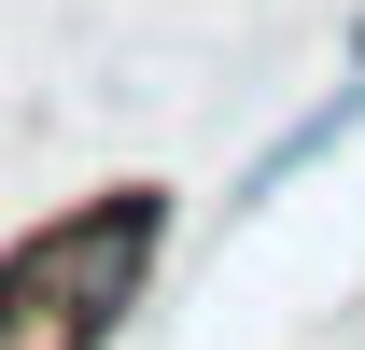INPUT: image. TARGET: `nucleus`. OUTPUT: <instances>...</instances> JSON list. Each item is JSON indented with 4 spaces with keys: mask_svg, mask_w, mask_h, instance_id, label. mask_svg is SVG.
<instances>
[{
    "mask_svg": "<svg viewBox=\"0 0 365 350\" xmlns=\"http://www.w3.org/2000/svg\"><path fill=\"white\" fill-rule=\"evenodd\" d=\"M155 238H169V196H155V182H113V196H85L71 224H29V238L0 253V295H14V308H85V322H113V308L140 295Z\"/></svg>",
    "mask_w": 365,
    "mask_h": 350,
    "instance_id": "nucleus-1",
    "label": "nucleus"
},
{
    "mask_svg": "<svg viewBox=\"0 0 365 350\" xmlns=\"http://www.w3.org/2000/svg\"><path fill=\"white\" fill-rule=\"evenodd\" d=\"M351 127H365V14H351V70H337V98H323L309 127H281V140H267V169H253V196H267V182H295L309 154H337Z\"/></svg>",
    "mask_w": 365,
    "mask_h": 350,
    "instance_id": "nucleus-2",
    "label": "nucleus"
}]
</instances>
